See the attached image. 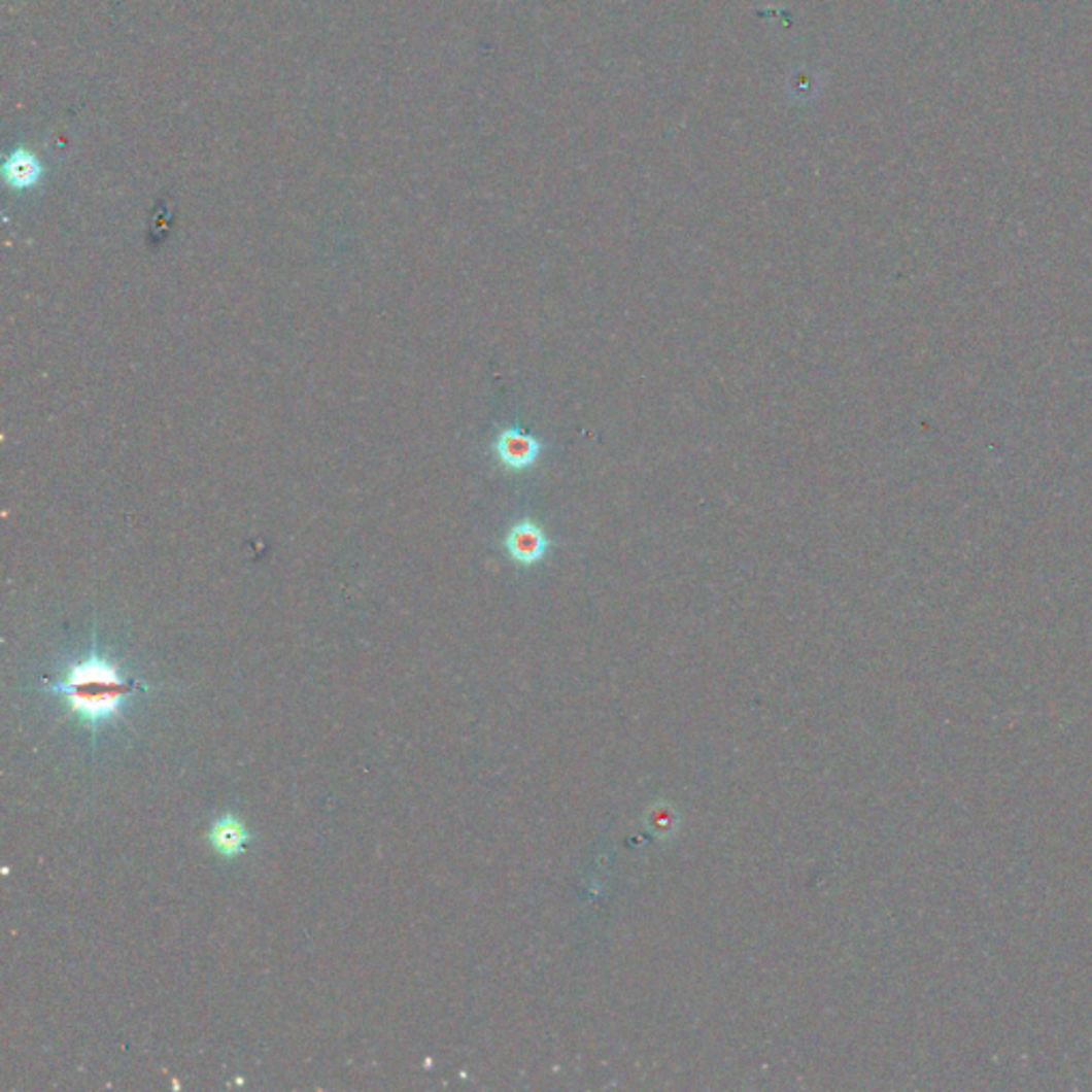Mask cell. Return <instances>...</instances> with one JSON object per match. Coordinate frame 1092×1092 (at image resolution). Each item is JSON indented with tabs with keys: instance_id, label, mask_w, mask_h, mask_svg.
<instances>
[{
	"instance_id": "obj_1",
	"label": "cell",
	"mask_w": 1092,
	"mask_h": 1092,
	"mask_svg": "<svg viewBox=\"0 0 1092 1092\" xmlns=\"http://www.w3.org/2000/svg\"><path fill=\"white\" fill-rule=\"evenodd\" d=\"M52 691L63 695L71 713L90 727H99L123 711L135 683L125 679L107 659L93 655L71 666L65 677L52 685Z\"/></svg>"
},
{
	"instance_id": "obj_2",
	"label": "cell",
	"mask_w": 1092,
	"mask_h": 1092,
	"mask_svg": "<svg viewBox=\"0 0 1092 1092\" xmlns=\"http://www.w3.org/2000/svg\"><path fill=\"white\" fill-rule=\"evenodd\" d=\"M504 549L514 564L521 568H532L544 561L546 553L551 549V538L540 523L523 519L508 530L504 538Z\"/></svg>"
},
{
	"instance_id": "obj_3",
	"label": "cell",
	"mask_w": 1092,
	"mask_h": 1092,
	"mask_svg": "<svg viewBox=\"0 0 1092 1092\" xmlns=\"http://www.w3.org/2000/svg\"><path fill=\"white\" fill-rule=\"evenodd\" d=\"M493 448L500 466L510 472H527L540 462L544 442L519 428H508L498 436Z\"/></svg>"
},
{
	"instance_id": "obj_4",
	"label": "cell",
	"mask_w": 1092,
	"mask_h": 1092,
	"mask_svg": "<svg viewBox=\"0 0 1092 1092\" xmlns=\"http://www.w3.org/2000/svg\"><path fill=\"white\" fill-rule=\"evenodd\" d=\"M209 841H211V845H214V849H216L218 854L237 856V854L244 852V845L248 841V832H246L244 824L237 822V819L223 817V819H218L214 826H211Z\"/></svg>"
}]
</instances>
